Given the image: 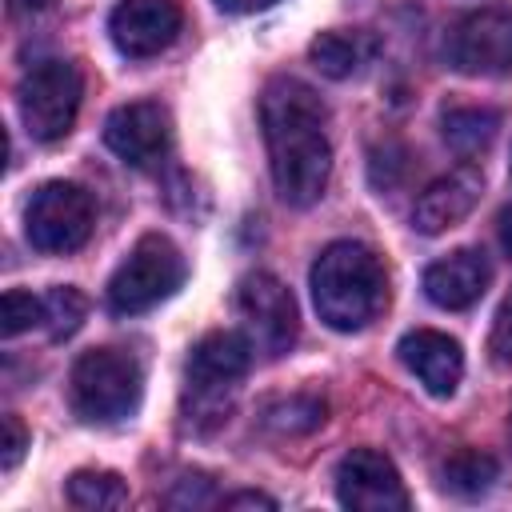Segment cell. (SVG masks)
<instances>
[{
  "instance_id": "5bb4252c",
  "label": "cell",
  "mask_w": 512,
  "mask_h": 512,
  "mask_svg": "<svg viewBox=\"0 0 512 512\" xmlns=\"http://www.w3.org/2000/svg\"><path fill=\"white\" fill-rule=\"evenodd\" d=\"M400 364L440 400H448L456 388H460V376H464V352L452 336L436 332V328H416L408 332L400 344Z\"/></svg>"
},
{
  "instance_id": "f546056e",
  "label": "cell",
  "mask_w": 512,
  "mask_h": 512,
  "mask_svg": "<svg viewBox=\"0 0 512 512\" xmlns=\"http://www.w3.org/2000/svg\"><path fill=\"white\" fill-rule=\"evenodd\" d=\"M508 448H512V408H508Z\"/></svg>"
},
{
  "instance_id": "44dd1931",
  "label": "cell",
  "mask_w": 512,
  "mask_h": 512,
  "mask_svg": "<svg viewBox=\"0 0 512 512\" xmlns=\"http://www.w3.org/2000/svg\"><path fill=\"white\" fill-rule=\"evenodd\" d=\"M88 316V296L80 288H48L44 292V328L52 340H68Z\"/></svg>"
},
{
  "instance_id": "f1b7e54d",
  "label": "cell",
  "mask_w": 512,
  "mask_h": 512,
  "mask_svg": "<svg viewBox=\"0 0 512 512\" xmlns=\"http://www.w3.org/2000/svg\"><path fill=\"white\" fill-rule=\"evenodd\" d=\"M52 0H12V8L16 12H40V8H48Z\"/></svg>"
},
{
  "instance_id": "9c48e42d",
  "label": "cell",
  "mask_w": 512,
  "mask_h": 512,
  "mask_svg": "<svg viewBox=\"0 0 512 512\" xmlns=\"http://www.w3.org/2000/svg\"><path fill=\"white\" fill-rule=\"evenodd\" d=\"M236 312L244 316V328H248V340L268 352V356H280L296 344V328H300V316H296V300L292 292L284 288L280 276L272 272H248L236 288Z\"/></svg>"
},
{
  "instance_id": "ac0fdd59",
  "label": "cell",
  "mask_w": 512,
  "mask_h": 512,
  "mask_svg": "<svg viewBox=\"0 0 512 512\" xmlns=\"http://www.w3.org/2000/svg\"><path fill=\"white\" fill-rule=\"evenodd\" d=\"M496 480H500V464H496V456H488L480 448H460L440 464V488L460 500H476V496L492 492Z\"/></svg>"
},
{
  "instance_id": "ba28073f",
  "label": "cell",
  "mask_w": 512,
  "mask_h": 512,
  "mask_svg": "<svg viewBox=\"0 0 512 512\" xmlns=\"http://www.w3.org/2000/svg\"><path fill=\"white\" fill-rule=\"evenodd\" d=\"M448 64L464 76H512V4H484L448 28Z\"/></svg>"
},
{
  "instance_id": "9a60e30c",
  "label": "cell",
  "mask_w": 512,
  "mask_h": 512,
  "mask_svg": "<svg viewBox=\"0 0 512 512\" xmlns=\"http://www.w3.org/2000/svg\"><path fill=\"white\" fill-rule=\"evenodd\" d=\"M488 280H492V268H488V256L480 248H456V252H448L424 268L428 300L436 308H448V312L472 308L488 292Z\"/></svg>"
},
{
  "instance_id": "7c38bea8",
  "label": "cell",
  "mask_w": 512,
  "mask_h": 512,
  "mask_svg": "<svg viewBox=\"0 0 512 512\" xmlns=\"http://www.w3.org/2000/svg\"><path fill=\"white\" fill-rule=\"evenodd\" d=\"M180 24L184 12L176 0H120L108 16V36L124 56L144 60L164 52L180 36Z\"/></svg>"
},
{
  "instance_id": "8992f818",
  "label": "cell",
  "mask_w": 512,
  "mask_h": 512,
  "mask_svg": "<svg viewBox=\"0 0 512 512\" xmlns=\"http://www.w3.org/2000/svg\"><path fill=\"white\" fill-rule=\"evenodd\" d=\"M184 276H188V264H184L180 248L168 236L148 232V236H140L132 244L124 264L112 272V280H108V308L120 312V316L148 312L160 300L176 296Z\"/></svg>"
},
{
  "instance_id": "7402d4cb",
  "label": "cell",
  "mask_w": 512,
  "mask_h": 512,
  "mask_svg": "<svg viewBox=\"0 0 512 512\" xmlns=\"http://www.w3.org/2000/svg\"><path fill=\"white\" fill-rule=\"evenodd\" d=\"M36 324H44V296H32V292H20V288L4 292V300H0V332L12 340V336H20V332H28Z\"/></svg>"
},
{
  "instance_id": "5b68a950",
  "label": "cell",
  "mask_w": 512,
  "mask_h": 512,
  "mask_svg": "<svg viewBox=\"0 0 512 512\" xmlns=\"http://www.w3.org/2000/svg\"><path fill=\"white\" fill-rule=\"evenodd\" d=\"M80 100H84V76L64 56L32 64L16 84L20 120H24L28 136L40 140V144H56L72 132Z\"/></svg>"
},
{
  "instance_id": "4fadbf2b",
  "label": "cell",
  "mask_w": 512,
  "mask_h": 512,
  "mask_svg": "<svg viewBox=\"0 0 512 512\" xmlns=\"http://www.w3.org/2000/svg\"><path fill=\"white\" fill-rule=\"evenodd\" d=\"M480 192H484V176H480V168H472V164H460V168H452L448 176L432 180V184L420 192L416 208H412L416 232L440 236V232L456 228V224L480 204Z\"/></svg>"
},
{
  "instance_id": "52a82bcc",
  "label": "cell",
  "mask_w": 512,
  "mask_h": 512,
  "mask_svg": "<svg viewBox=\"0 0 512 512\" xmlns=\"http://www.w3.org/2000/svg\"><path fill=\"white\" fill-rule=\"evenodd\" d=\"M96 224L92 196L72 180H48L24 208V236L40 252H76Z\"/></svg>"
},
{
  "instance_id": "e0dca14e",
  "label": "cell",
  "mask_w": 512,
  "mask_h": 512,
  "mask_svg": "<svg viewBox=\"0 0 512 512\" xmlns=\"http://www.w3.org/2000/svg\"><path fill=\"white\" fill-rule=\"evenodd\" d=\"M440 128H444V140H448V148L456 156H480V152H488V144L500 132V112L496 108L460 104V108H448L440 116Z\"/></svg>"
},
{
  "instance_id": "277c9868",
  "label": "cell",
  "mask_w": 512,
  "mask_h": 512,
  "mask_svg": "<svg viewBox=\"0 0 512 512\" xmlns=\"http://www.w3.org/2000/svg\"><path fill=\"white\" fill-rule=\"evenodd\" d=\"M144 372L136 356L120 348H88L76 356L68 372V400L72 412L88 424H116L140 408Z\"/></svg>"
},
{
  "instance_id": "d6986e66",
  "label": "cell",
  "mask_w": 512,
  "mask_h": 512,
  "mask_svg": "<svg viewBox=\"0 0 512 512\" xmlns=\"http://www.w3.org/2000/svg\"><path fill=\"white\" fill-rule=\"evenodd\" d=\"M324 400L312 392H292V396H276L260 408V424L276 436H300L324 424Z\"/></svg>"
},
{
  "instance_id": "603a6c76",
  "label": "cell",
  "mask_w": 512,
  "mask_h": 512,
  "mask_svg": "<svg viewBox=\"0 0 512 512\" xmlns=\"http://www.w3.org/2000/svg\"><path fill=\"white\" fill-rule=\"evenodd\" d=\"M488 352L496 364H512V292L504 296L496 320H492V336H488Z\"/></svg>"
},
{
  "instance_id": "d4e9b609",
  "label": "cell",
  "mask_w": 512,
  "mask_h": 512,
  "mask_svg": "<svg viewBox=\"0 0 512 512\" xmlns=\"http://www.w3.org/2000/svg\"><path fill=\"white\" fill-rule=\"evenodd\" d=\"M208 500H212V480H208V476H184V480L172 488V496H168L172 508H200V504H208Z\"/></svg>"
},
{
  "instance_id": "cb8c5ba5",
  "label": "cell",
  "mask_w": 512,
  "mask_h": 512,
  "mask_svg": "<svg viewBox=\"0 0 512 512\" xmlns=\"http://www.w3.org/2000/svg\"><path fill=\"white\" fill-rule=\"evenodd\" d=\"M28 452V428L20 424V416H4V444H0V468L12 472Z\"/></svg>"
},
{
  "instance_id": "3957f363",
  "label": "cell",
  "mask_w": 512,
  "mask_h": 512,
  "mask_svg": "<svg viewBox=\"0 0 512 512\" xmlns=\"http://www.w3.org/2000/svg\"><path fill=\"white\" fill-rule=\"evenodd\" d=\"M252 368V340L240 332H208L192 344L184 368V424L212 432L228 420L240 380Z\"/></svg>"
},
{
  "instance_id": "2e32d148",
  "label": "cell",
  "mask_w": 512,
  "mask_h": 512,
  "mask_svg": "<svg viewBox=\"0 0 512 512\" xmlns=\"http://www.w3.org/2000/svg\"><path fill=\"white\" fill-rule=\"evenodd\" d=\"M368 56H372V40H368L364 32L332 28V32H320V36L308 44V60H312L328 80H348V76H356Z\"/></svg>"
},
{
  "instance_id": "4316f807",
  "label": "cell",
  "mask_w": 512,
  "mask_h": 512,
  "mask_svg": "<svg viewBox=\"0 0 512 512\" xmlns=\"http://www.w3.org/2000/svg\"><path fill=\"white\" fill-rule=\"evenodd\" d=\"M220 12H228V16H248V12H264V8H272V4H280V0H212Z\"/></svg>"
},
{
  "instance_id": "83f0119b",
  "label": "cell",
  "mask_w": 512,
  "mask_h": 512,
  "mask_svg": "<svg viewBox=\"0 0 512 512\" xmlns=\"http://www.w3.org/2000/svg\"><path fill=\"white\" fill-rule=\"evenodd\" d=\"M500 244H504V252L512 256V208L500 212Z\"/></svg>"
},
{
  "instance_id": "ffe728a7",
  "label": "cell",
  "mask_w": 512,
  "mask_h": 512,
  "mask_svg": "<svg viewBox=\"0 0 512 512\" xmlns=\"http://www.w3.org/2000/svg\"><path fill=\"white\" fill-rule=\"evenodd\" d=\"M68 504L76 508H124L128 484L104 468H80L68 476Z\"/></svg>"
},
{
  "instance_id": "484cf974",
  "label": "cell",
  "mask_w": 512,
  "mask_h": 512,
  "mask_svg": "<svg viewBox=\"0 0 512 512\" xmlns=\"http://www.w3.org/2000/svg\"><path fill=\"white\" fill-rule=\"evenodd\" d=\"M220 504H224V508H276V500L264 496V492H232V496H224Z\"/></svg>"
},
{
  "instance_id": "7a4b0ae2",
  "label": "cell",
  "mask_w": 512,
  "mask_h": 512,
  "mask_svg": "<svg viewBox=\"0 0 512 512\" xmlns=\"http://www.w3.org/2000/svg\"><path fill=\"white\" fill-rule=\"evenodd\" d=\"M308 284H312V304H316L320 320L328 328H336V332L368 328L380 316L384 300H388L384 264L360 240L328 244L316 256V264L308 272Z\"/></svg>"
},
{
  "instance_id": "8fae6325",
  "label": "cell",
  "mask_w": 512,
  "mask_h": 512,
  "mask_svg": "<svg viewBox=\"0 0 512 512\" xmlns=\"http://www.w3.org/2000/svg\"><path fill=\"white\" fill-rule=\"evenodd\" d=\"M104 144L132 168H152L172 148V120L168 108L156 100H132L108 112Z\"/></svg>"
},
{
  "instance_id": "6da1fadb",
  "label": "cell",
  "mask_w": 512,
  "mask_h": 512,
  "mask_svg": "<svg viewBox=\"0 0 512 512\" xmlns=\"http://www.w3.org/2000/svg\"><path fill=\"white\" fill-rule=\"evenodd\" d=\"M328 108L312 84L272 76L260 92V128L268 144L272 184L284 204L308 208L324 196L332 176V148L324 136Z\"/></svg>"
},
{
  "instance_id": "30bf717a",
  "label": "cell",
  "mask_w": 512,
  "mask_h": 512,
  "mask_svg": "<svg viewBox=\"0 0 512 512\" xmlns=\"http://www.w3.org/2000/svg\"><path fill=\"white\" fill-rule=\"evenodd\" d=\"M336 500L356 512H404L412 504L396 464L376 448H352L336 464Z\"/></svg>"
}]
</instances>
